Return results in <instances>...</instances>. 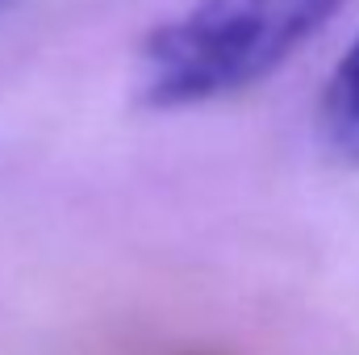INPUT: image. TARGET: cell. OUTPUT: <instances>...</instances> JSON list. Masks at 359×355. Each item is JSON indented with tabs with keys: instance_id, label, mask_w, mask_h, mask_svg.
Masks as SVG:
<instances>
[{
	"instance_id": "6da1fadb",
	"label": "cell",
	"mask_w": 359,
	"mask_h": 355,
	"mask_svg": "<svg viewBox=\"0 0 359 355\" xmlns=\"http://www.w3.org/2000/svg\"><path fill=\"white\" fill-rule=\"evenodd\" d=\"M347 0H192L147 34L134 92L147 109H192L255 88Z\"/></svg>"
},
{
	"instance_id": "7a4b0ae2",
	"label": "cell",
	"mask_w": 359,
	"mask_h": 355,
	"mask_svg": "<svg viewBox=\"0 0 359 355\" xmlns=\"http://www.w3.org/2000/svg\"><path fill=\"white\" fill-rule=\"evenodd\" d=\"M322 134L330 151L359 168V38L339 59L322 96Z\"/></svg>"
}]
</instances>
